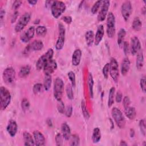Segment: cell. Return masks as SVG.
Masks as SVG:
<instances>
[{
  "instance_id": "cell-52",
  "label": "cell",
  "mask_w": 146,
  "mask_h": 146,
  "mask_svg": "<svg viewBox=\"0 0 146 146\" xmlns=\"http://www.w3.org/2000/svg\"><path fill=\"white\" fill-rule=\"evenodd\" d=\"M62 19L67 24H70L72 22V17L71 16H68V15H66V16H64L62 17Z\"/></svg>"
},
{
  "instance_id": "cell-1",
  "label": "cell",
  "mask_w": 146,
  "mask_h": 146,
  "mask_svg": "<svg viewBox=\"0 0 146 146\" xmlns=\"http://www.w3.org/2000/svg\"><path fill=\"white\" fill-rule=\"evenodd\" d=\"M11 102V94L9 91L3 86L0 88V108L3 111L10 104Z\"/></svg>"
},
{
  "instance_id": "cell-7",
  "label": "cell",
  "mask_w": 146,
  "mask_h": 146,
  "mask_svg": "<svg viewBox=\"0 0 146 146\" xmlns=\"http://www.w3.org/2000/svg\"><path fill=\"white\" fill-rule=\"evenodd\" d=\"M115 17L112 12H110L107 17L106 32L109 38H113L115 33Z\"/></svg>"
},
{
  "instance_id": "cell-4",
  "label": "cell",
  "mask_w": 146,
  "mask_h": 146,
  "mask_svg": "<svg viewBox=\"0 0 146 146\" xmlns=\"http://www.w3.org/2000/svg\"><path fill=\"white\" fill-rule=\"evenodd\" d=\"M16 72L12 67L6 68L2 74L3 80L7 85H11L14 84L15 80Z\"/></svg>"
},
{
  "instance_id": "cell-11",
  "label": "cell",
  "mask_w": 146,
  "mask_h": 146,
  "mask_svg": "<svg viewBox=\"0 0 146 146\" xmlns=\"http://www.w3.org/2000/svg\"><path fill=\"white\" fill-rule=\"evenodd\" d=\"M121 13L125 21H127L132 13V5L129 1H126L123 3L121 7Z\"/></svg>"
},
{
  "instance_id": "cell-31",
  "label": "cell",
  "mask_w": 146,
  "mask_h": 146,
  "mask_svg": "<svg viewBox=\"0 0 146 146\" xmlns=\"http://www.w3.org/2000/svg\"><path fill=\"white\" fill-rule=\"evenodd\" d=\"M30 66L29 65H26L22 67L19 72V76L22 78L26 77L30 74Z\"/></svg>"
},
{
  "instance_id": "cell-24",
  "label": "cell",
  "mask_w": 146,
  "mask_h": 146,
  "mask_svg": "<svg viewBox=\"0 0 146 146\" xmlns=\"http://www.w3.org/2000/svg\"><path fill=\"white\" fill-rule=\"evenodd\" d=\"M124 113L125 116L130 120H133L136 115V110L133 107L128 106L124 108Z\"/></svg>"
},
{
  "instance_id": "cell-33",
  "label": "cell",
  "mask_w": 146,
  "mask_h": 146,
  "mask_svg": "<svg viewBox=\"0 0 146 146\" xmlns=\"http://www.w3.org/2000/svg\"><path fill=\"white\" fill-rule=\"evenodd\" d=\"M115 92V87H111L109 91L108 95V107H111L114 102V95Z\"/></svg>"
},
{
  "instance_id": "cell-15",
  "label": "cell",
  "mask_w": 146,
  "mask_h": 146,
  "mask_svg": "<svg viewBox=\"0 0 146 146\" xmlns=\"http://www.w3.org/2000/svg\"><path fill=\"white\" fill-rule=\"evenodd\" d=\"M57 68V63L54 59L50 60L43 67V72L45 75H51Z\"/></svg>"
},
{
  "instance_id": "cell-2",
  "label": "cell",
  "mask_w": 146,
  "mask_h": 146,
  "mask_svg": "<svg viewBox=\"0 0 146 146\" xmlns=\"http://www.w3.org/2000/svg\"><path fill=\"white\" fill-rule=\"evenodd\" d=\"M54 51L52 48H50L46 52L43 54L37 60L36 63V68L38 70L43 68L44 66L52 59L53 56Z\"/></svg>"
},
{
  "instance_id": "cell-49",
  "label": "cell",
  "mask_w": 146,
  "mask_h": 146,
  "mask_svg": "<svg viewBox=\"0 0 146 146\" xmlns=\"http://www.w3.org/2000/svg\"><path fill=\"white\" fill-rule=\"evenodd\" d=\"M123 51L125 54V55L128 54L129 52V43L127 42H124L123 44Z\"/></svg>"
},
{
  "instance_id": "cell-12",
  "label": "cell",
  "mask_w": 146,
  "mask_h": 146,
  "mask_svg": "<svg viewBox=\"0 0 146 146\" xmlns=\"http://www.w3.org/2000/svg\"><path fill=\"white\" fill-rule=\"evenodd\" d=\"M110 5V2L108 0L102 1V7L98 15V21L102 22L105 19L106 16L108 14L107 13H108Z\"/></svg>"
},
{
  "instance_id": "cell-55",
  "label": "cell",
  "mask_w": 146,
  "mask_h": 146,
  "mask_svg": "<svg viewBox=\"0 0 146 146\" xmlns=\"http://www.w3.org/2000/svg\"><path fill=\"white\" fill-rule=\"evenodd\" d=\"M27 2H29V3H30V5H31L32 6H34L38 2V1H36V0H34V1H33V0H29Z\"/></svg>"
},
{
  "instance_id": "cell-26",
  "label": "cell",
  "mask_w": 146,
  "mask_h": 146,
  "mask_svg": "<svg viewBox=\"0 0 146 146\" xmlns=\"http://www.w3.org/2000/svg\"><path fill=\"white\" fill-rule=\"evenodd\" d=\"M136 60V67L138 70H141L144 65V55L142 50H141L137 54Z\"/></svg>"
},
{
  "instance_id": "cell-43",
  "label": "cell",
  "mask_w": 146,
  "mask_h": 146,
  "mask_svg": "<svg viewBox=\"0 0 146 146\" xmlns=\"http://www.w3.org/2000/svg\"><path fill=\"white\" fill-rule=\"evenodd\" d=\"M139 127L140 131L141 133L145 136V132H146V129H145V120L144 119H141L139 121Z\"/></svg>"
},
{
  "instance_id": "cell-30",
  "label": "cell",
  "mask_w": 146,
  "mask_h": 146,
  "mask_svg": "<svg viewBox=\"0 0 146 146\" xmlns=\"http://www.w3.org/2000/svg\"><path fill=\"white\" fill-rule=\"evenodd\" d=\"M52 78L51 75H45L43 80V87L46 91H48L51 87Z\"/></svg>"
},
{
  "instance_id": "cell-48",
  "label": "cell",
  "mask_w": 146,
  "mask_h": 146,
  "mask_svg": "<svg viewBox=\"0 0 146 146\" xmlns=\"http://www.w3.org/2000/svg\"><path fill=\"white\" fill-rule=\"evenodd\" d=\"M131 103V101H130V99L128 96H124V98H123V105L124 106V108H126L128 106H129Z\"/></svg>"
},
{
  "instance_id": "cell-53",
  "label": "cell",
  "mask_w": 146,
  "mask_h": 146,
  "mask_svg": "<svg viewBox=\"0 0 146 146\" xmlns=\"http://www.w3.org/2000/svg\"><path fill=\"white\" fill-rule=\"evenodd\" d=\"M18 14H19V13H18V11H15L14 13H13V15H12V17H11V22L13 23H14L15 21V20L17 19V17H18Z\"/></svg>"
},
{
  "instance_id": "cell-47",
  "label": "cell",
  "mask_w": 146,
  "mask_h": 146,
  "mask_svg": "<svg viewBox=\"0 0 146 146\" xmlns=\"http://www.w3.org/2000/svg\"><path fill=\"white\" fill-rule=\"evenodd\" d=\"M72 113V107L71 106H68L66 107V108H65L64 110V114L65 115L68 117H70L71 116Z\"/></svg>"
},
{
  "instance_id": "cell-9",
  "label": "cell",
  "mask_w": 146,
  "mask_h": 146,
  "mask_svg": "<svg viewBox=\"0 0 146 146\" xmlns=\"http://www.w3.org/2000/svg\"><path fill=\"white\" fill-rule=\"evenodd\" d=\"M110 74L115 83H117L119 79V66L117 60L113 58H111L110 60Z\"/></svg>"
},
{
  "instance_id": "cell-17",
  "label": "cell",
  "mask_w": 146,
  "mask_h": 146,
  "mask_svg": "<svg viewBox=\"0 0 146 146\" xmlns=\"http://www.w3.org/2000/svg\"><path fill=\"white\" fill-rule=\"evenodd\" d=\"M104 34V27L102 25H100L97 29L94 39V44L95 46H98L100 42L102 41L103 36Z\"/></svg>"
},
{
  "instance_id": "cell-40",
  "label": "cell",
  "mask_w": 146,
  "mask_h": 146,
  "mask_svg": "<svg viewBox=\"0 0 146 146\" xmlns=\"http://www.w3.org/2000/svg\"><path fill=\"white\" fill-rule=\"evenodd\" d=\"M67 76L71 83V85L73 87H75V75L73 71H69L67 73Z\"/></svg>"
},
{
  "instance_id": "cell-23",
  "label": "cell",
  "mask_w": 146,
  "mask_h": 146,
  "mask_svg": "<svg viewBox=\"0 0 146 146\" xmlns=\"http://www.w3.org/2000/svg\"><path fill=\"white\" fill-rule=\"evenodd\" d=\"M23 136L25 145L33 146L35 145L34 138L32 137L31 135L29 132H25L23 134Z\"/></svg>"
},
{
  "instance_id": "cell-28",
  "label": "cell",
  "mask_w": 146,
  "mask_h": 146,
  "mask_svg": "<svg viewBox=\"0 0 146 146\" xmlns=\"http://www.w3.org/2000/svg\"><path fill=\"white\" fill-rule=\"evenodd\" d=\"M101 139L100 130L98 127L95 128L93 130L92 135V140L94 143H98Z\"/></svg>"
},
{
  "instance_id": "cell-20",
  "label": "cell",
  "mask_w": 146,
  "mask_h": 146,
  "mask_svg": "<svg viewBox=\"0 0 146 146\" xmlns=\"http://www.w3.org/2000/svg\"><path fill=\"white\" fill-rule=\"evenodd\" d=\"M131 63L128 58H124L121 63V73L123 75H125L129 70Z\"/></svg>"
},
{
  "instance_id": "cell-32",
  "label": "cell",
  "mask_w": 146,
  "mask_h": 146,
  "mask_svg": "<svg viewBox=\"0 0 146 146\" xmlns=\"http://www.w3.org/2000/svg\"><path fill=\"white\" fill-rule=\"evenodd\" d=\"M132 29L135 31H140L142 27V22L139 17H135L132 24Z\"/></svg>"
},
{
  "instance_id": "cell-45",
  "label": "cell",
  "mask_w": 146,
  "mask_h": 146,
  "mask_svg": "<svg viewBox=\"0 0 146 146\" xmlns=\"http://www.w3.org/2000/svg\"><path fill=\"white\" fill-rule=\"evenodd\" d=\"M58 106H57V109L59 112H60V113H64V110H65V107H64V105L63 102L61 100L58 101Z\"/></svg>"
},
{
  "instance_id": "cell-46",
  "label": "cell",
  "mask_w": 146,
  "mask_h": 146,
  "mask_svg": "<svg viewBox=\"0 0 146 146\" xmlns=\"http://www.w3.org/2000/svg\"><path fill=\"white\" fill-rule=\"evenodd\" d=\"M146 80H145V77L144 76H143L140 80V86L141 90L144 92H145V88H146V84H145Z\"/></svg>"
},
{
  "instance_id": "cell-10",
  "label": "cell",
  "mask_w": 146,
  "mask_h": 146,
  "mask_svg": "<svg viewBox=\"0 0 146 146\" xmlns=\"http://www.w3.org/2000/svg\"><path fill=\"white\" fill-rule=\"evenodd\" d=\"M59 36L55 44V48L57 50H60L63 48L65 40L66 30L64 26L62 23H59Z\"/></svg>"
},
{
  "instance_id": "cell-56",
  "label": "cell",
  "mask_w": 146,
  "mask_h": 146,
  "mask_svg": "<svg viewBox=\"0 0 146 146\" xmlns=\"http://www.w3.org/2000/svg\"><path fill=\"white\" fill-rule=\"evenodd\" d=\"M130 136L131 137H134V135H135V131L133 129L131 128L130 129Z\"/></svg>"
},
{
  "instance_id": "cell-41",
  "label": "cell",
  "mask_w": 146,
  "mask_h": 146,
  "mask_svg": "<svg viewBox=\"0 0 146 146\" xmlns=\"http://www.w3.org/2000/svg\"><path fill=\"white\" fill-rule=\"evenodd\" d=\"M109 71H110V64L109 63H106L102 70V72H103V75L104 77V78L107 79L108 77V74H109Z\"/></svg>"
},
{
  "instance_id": "cell-50",
  "label": "cell",
  "mask_w": 146,
  "mask_h": 146,
  "mask_svg": "<svg viewBox=\"0 0 146 146\" xmlns=\"http://www.w3.org/2000/svg\"><path fill=\"white\" fill-rule=\"evenodd\" d=\"M22 2L21 1H19V0H17V1H15L12 5V7L14 10H17L22 5Z\"/></svg>"
},
{
  "instance_id": "cell-6",
  "label": "cell",
  "mask_w": 146,
  "mask_h": 146,
  "mask_svg": "<svg viewBox=\"0 0 146 146\" xmlns=\"http://www.w3.org/2000/svg\"><path fill=\"white\" fill-rule=\"evenodd\" d=\"M111 115L117 127L124 128L125 125V119L121 111L117 107H113L111 111Z\"/></svg>"
},
{
  "instance_id": "cell-13",
  "label": "cell",
  "mask_w": 146,
  "mask_h": 146,
  "mask_svg": "<svg viewBox=\"0 0 146 146\" xmlns=\"http://www.w3.org/2000/svg\"><path fill=\"white\" fill-rule=\"evenodd\" d=\"M141 50V44L139 38L137 36H133L131 38L130 46H129V50L131 54L133 55H136Z\"/></svg>"
},
{
  "instance_id": "cell-35",
  "label": "cell",
  "mask_w": 146,
  "mask_h": 146,
  "mask_svg": "<svg viewBox=\"0 0 146 146\" xmlns=\"http://www.w3.org/2000/svg\"><path fill=\"white\" fill-rule=\"evenodd\" d=\"M81 109H82V112L84 117L86 119H88L90 118V116L89 112L87 110L86 103L83 100H82V101L81 102Z\"/></svg>"
},
{
  "instance_id": "cell-44",
  "label": "cell",
  "mask_w": 146,
  "mask_h": 146,
  "mask_svg": "<svg viewBox=\"0 0 146 146\" xmlns=\"http://www.w3.org/2000/svg\"><path fill=\"white\" fill-rule=\"evenodd\" d=\"M63 136L60 133H58L56 134L55 136V141L56 145L58 146L63 145Z\"/></svg>"
},
{
  "instance_id": "cell-39",
  "label": "cell",
  "mask_w": 146,
  "mask_h": 146,
  "mask_svg": "<svg viewBox=\"0 0 146 146\" xmlns=\"http://www.w3.org/2000/svg\"><path fill=\"white\" fill-rule=\"evenodd\" d=\"M102 3V1H98L94 4L91 10V11L93 14H95L98 12Z\"/></svg>"
},
{
  "instance_id": "cell-21",
  "label": "cell",
  "mask_w": 146,
  "mask_h": 146,
  "mask_svg": "<svg viewBox=\"0 0 146 146\" xmlns=\"http://www.w3.org/2000/svg\"><path fill=\"white\" fill-rule=\"evenodd\" d=\"M61 131L63 139L66 140H69L71 137V129L68 125L66 122L62 123L61 125Z\"/></svg>"
},
{
  "instance_id": "cell-34",
  "label": "cell",
  "mask_w": 146,
  "mask_h": 146,
  "mask_svg": "<svg viewBox=\"0 0 146 146\" xmlns=\"http://www.w3.org/2000/svg\"><path fill=\"white\" fill-rule=\"evenodd\" d=\"M70 145H79L80 144V139L79 137V136L76 134H74L72 135H71V137L70 138Z\"/></svg>"
},
{
  "instance_id": "cell-37",
  "label": "cell",
  "mask_w": 146,
  "mask_h": 146,
  "mask_svg": "<svg viewBox=\"0 0 146 146\" xmlns=\"http://www.w3.org/2000/svg\"><path fill=\"white\" fill-rule=\"evenodd\" d=\"M66 92L67 98L70 100H72L74 99V93L72 91V86L70 84H68L66 87Z\"/></svg>"
},
{
  "instance_id": "cell-29",
  "label": "cell",
  "mask_w": 146,
  "mask_h": 146,
  "mask_svg": "<svg viewBox=\"0 0 146 146\" xmlns=\"http://www.w3.org/2000/svg\"><path fill=\"white\" fill-rule=\"evenodd\" d=\"M87 84L88 86V89H89V95L90 98H92L94 93H93V86H94V79H93V76L92 75L91 72L89 73L88 76V79H87Z\"/></svg>"
},
{
  "instance_id": "cell-3",
  "label": "cell",
  "mask_w": 146,
  "mask_h": 146,
  "mask_svg": "<svg viewBox=\"0 0 146 146\" xmlns=\"http://www.w3.org/2000/svg\"><path fill=\"white\" fill-rule=\"evenodd\" d=\"M66 9L64 2L59 1L53 2L51 6V11L52 15L55 18H58L63 14Z\"/></svg>"
},
{
  "instance_id": "cell-16",
  "label": "cell",
  "mask_w": 146,
  "mask_h": 146,
  "mask_svg": "<svg viewBox=\"0 0 146 146\" xmlns=\"http://www.w3.org/2000/svg\"><path fill=\"white\" fill-rule=\"evenodd\" d=\"M33 137L35 145L39 146L45 144L44 136L40 131L38 130L34 131L33 132Z\"/></svg>"
},
{
  "instance_id": "cell-18",
  "label": "cell",
  "mask_w": 146,
  "mask_h": 146,
  "mask_svg": "<svg viewBox=\"0 0 146 146\" xmlns=\"http://www.w3.org/2000/svg\"><path fill=\"white\" fill-rule=\"evenodd\" d=\"M17 129H18V126H17V122L14 120H9L6 127V129L9 134L11 137L15 136V135L17 132Z\"/></svg>"
},
{
  "instance_id": "cell-51",
  "label": "cell",
  "mask_w": 146,
  "mask_h": 146,
  "mask_svg": "<svg viewBox=\"0 0 146 146\" xmlns=\"http://www.w3.org/2000/svg\"><path fill=\"white\" fill-rule=\"evenodd\" d=\"M122 98H123V95L122 93L120 91H118L116 94V96H115V100L116 102L117 103H120L121 102L122 100Z\"/></svg>"
},
{
  "instance_id": "cell-27",
  "label": "cell",
  "mask_w": 146,
  "mask_h": 146,
  "mask_svg": "<svg viewBox=\"0 0 146 146\" xmlns=\"http://www.w3.org/2000/svg\"><path fill=\"white\" fill-rule=\"evenodd\" d=\"M126 35V31L124 29H120L117 34V44L120 47H123L124 39Z\"/></svg>"
},
{
  "instance_id": "cell-38",
  "label": "cell",
  "mask_w": 146,
  "mask_h": 146,
  "mask_svg": "<svg viewBox=\"0 0 146 146\" xmlns=\"http://www.w3.org/2000/svg\"><path fill=\"white\" fill-rule=\"evenodd\" d=\"M21 108L22 111L24 112H26L29 110L30 108V103L28 100L26 98H23L22 101H21Z\"/></svg>"
},
{
  "instance_id": "cell-54",
  "label": "cell",
  "mask_w": 146,
  "mask_h": 146,
  "mask_svg": "<svg viewBox=\"0 0 146 146\" xmlns=\"http://www.w3.org/2000/svg\"><path fill=\"white\" fill-rule=\"evenodd\" d=\"M5 10H3V9H1V11H0V20H1V23H2L3 18L5 17Z\"/></svg>"
},
{
  "instance_id": "cell-42",
  "label": "cell",
  "mask_w": 146,
  "mask_h": 146,
  "mask_svg": "<svg viewBox=\"0 0 146 146\" xmlns=\"http://www.w3.org/2000/svg\"><path fill=\"white\" fill-rule=\"evenodd\" d=\"M42 88V84L41 83H38L35 84L33 86V91L34 94L36 95L38 93H39L41 91Z\"/></svg>"
},
{
  "instance_id": "cell-25",
  "label": "cell",
  "mask_w": 146,
  "mask_h": 146,
  "mask_svg": "<svg viewBox=\"0 0 146 146\" xmlns=\"http://www.w3.org/2000/svg\"><path fill=\"white\" fill-rule=\"evenodd\" d=\"M85 39L86 44L88 46L90 47L92 45L93 43L94 42L95 39V35L93 31L88 30L85 34Z\"/></svg>"
},
{
  "instance_id": "cell-57",
  "label": "cell",
  "mask_w": 146,
  "mask_h": 146,
  "mask_svg": "<svg viewBox=\"0 0 146 146\" xmlns=\"http://www.w3.org/2000/svg\"><path fill=\"white\" fill-rule=\"evenodd\" d=\"M119 145H127L128 144H127V143L124 141V140H121L120 141V144H119Z\"/></svg>"
},
{
  "instance_id": "cell-22",
  "label": "cell",
  "mask_w": 146,
  "mask_h": 146,
  "mask_svg": "<svg viewBox=\"0 0 146 146\" xmlns=\"http://www.w3.org/2000/svg\"><path fill=\"white\" fill-rule=\"evenodd\" d=\"M29 46L31 51H39L43 47V43L40 40H35L33 42L29 44Z\"/></svg>"
},
{
  "instance_id": "cell-19",
  "label": "cell",
  "mask_w": 146,
  "mask_h": 146,
  "mask_svg": "<svg viewBox=\"0 0 146 146\" xmlns=\"http://www.w3.org/2000/svg\"><path fill=\"white\" fill-rule=\"evenodd\" d=\"M82 57V51L80 49L75 50L72 55L71 62L72 65L77 66L80 64V59Z\"/></svg>"
},
{
  "instance_id": "cell-8",
  "label": "cell",
  "mask_w": 146,
  "mask_h": 146,
  "mask_svg": "<svg viewBox=\"0 0 146 146\" xmlns=\"http://www.w3.org/2000/svg\"><path fill=\"white\" fill-rule=\"evenodd\" d=\"M31 14L30 13L26 12L23 14L18 19L15 26V31L17 33L21 32L30 21Z\"/></svg>"
},
{
  "instance_id": "cell-36",
  "label": "cell",
  "mask_w": 146,
  "mask_h": 146,
  "mask_svg": "<svg viewBox=\"0 0 146 146\" xmlns=\"http://www.w3.org/2000/svg\"><path fill=\"white\" fill-rule=\"evenodd\" d=\"M35 31H36V34H37V35L40 36H43L46 35V34L47 33V29L46 28V27H44L43 26H39L36 28Z\"/></svg>"
},
{
  "instance_id": "cell-14",
  "label": "cell",
  "mask_w": 146,
  "mask_h": 146,
  "mask_svg": "<svg viewBox=\"0 0 146 146\" xmlns=\"http://www.w3.org/2000/svg\"><path fill=\"white\" fill-rule=\"evenodd\" d=\"M34 34L35 28L34 26H31L21 34L20 39L22 42L27 43L34 37Z\"/></svg>"
},
{
  "instance_id": "cell-58",
  "label": "cell",
  "mask_w": 146,
  "mask_h": 146,
  "mask_svg": "<svg viewBox=\"0 0 146 146\" xmlns=\"http://www.w3.org/2000/svg\"><path fill=\"white\" fill-rule=\"evenodd\" d=\"M141 10H142V11H141L142 13H143V14H145V7L144 6V7L142 8Z\"/></svg>"
},
{
  "instance_id": "cell-5",
  "label": "cell",
  "mask_w": 146,
  "mask_h": 146,
  "mask_svg": "<svg viewBox=\"0 0 146 146\" xmlns=\"http://www.w3.org/2000/svg\"><path fill=\"white\" fill-rule=\"evenodd\" d=\"M64 90V82L60 78H56L54 82V96L56 100H62Z\"/></svg>"
}]
</instances>
